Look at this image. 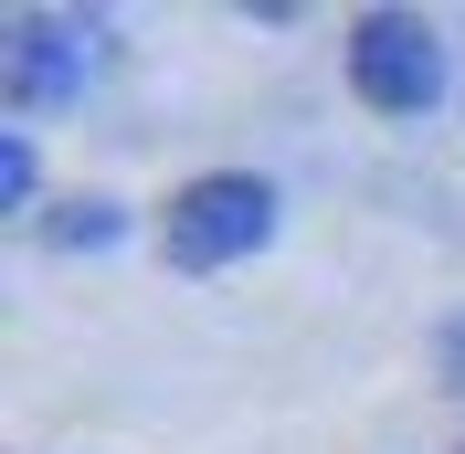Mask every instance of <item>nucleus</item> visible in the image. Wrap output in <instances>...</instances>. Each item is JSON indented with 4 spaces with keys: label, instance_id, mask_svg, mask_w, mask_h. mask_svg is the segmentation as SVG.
I'll use <instances>...</instances> for the list:
<instances>
[{
    "label": "nucleus",
    "instance_id": "f257e3e1",
    "mask_svg": "<svg viewBox=\"0 0 465 454\" xmlns=\"http://www.w3.org/2000/svg\"><path fill=\"white\" fill-rule=\"evenodd\" d=\"M275 232V191H264L254 170H202L191 191H170V212H159V254L180 264V275H223V264H243Z\"/></svg>",
    "mask_w": 465,
    "mask_h": 454
},
{
    "label": "nucleus",
    "instance_id": "f03ea898",
    "mask_svg": "<svg viewBox=\"0 0 465 454\" xmlns=\"http://www.w3.org/2000/svg\"><path fill=\"white\" fill-rule=\"evenodd\" d=\"M349 85L381 116H423L444 95V32L423 11H360L349 22Z\"/></svg>",
    "mask_w": 465,
    "mask_h": 454
},
{
    "label": "nucleus",
    "instance_id": "7ed1b4c3",
    "mask_svg": "<svg viewBox=\"0 0 465 454\" xmlns=\"http://www.w3.org/2000/svg\"><path fill=\"white\" fill-rule=\"evenodd\" d=\"M85 74H95V22H64V11H11L0 22V95L22 116L85 95Z\"/></svg>",
    "mask_w": 465,
    "mask_h": 454
},
{
    "label": "nucleus",
    "instance_id": "20e7f679",
    "mask_svg": "<svg viewBox=\"0 0 465 454\" xmlns=\"http://www.w3.org/2000/svg\"><path fill=\"white\" fill-rule=\"evenodd\" d=\"M54 243H64V254H85V243H116V201H64Z\"/></svg>",
    "mask_w": 465,
    "mask_h": 454
},
{
    "label": "nucleus",
    "instance_id": "39448f33",
    "mask_svg": "<svg viewBox=\"0 0 465 454\" xmlns=\"http://www.w3.org/2000/svg\"><path fill=\"white\" fill-rule=\"evenodd\" d=\"M22 201H32V148L0 138V212H22Z\"/></svg>",
    "mask_w": 465,
    "mask_h": 454
},
{
    "label": "nucleus",
    "instance_id": "423d86ee",
    "mask_svg": "<svg viewBox=\"0 0 465 454\" xmlns=\"http://www.w3.org/2000/svg\"><path fill=\"white\" fill-rule=\"evenodd\" d=\"M434 360H444V380L465 391V317H444V339H434Z\"/></svg>",
    "mask_w": 465,
    "mask_h": 454
}]
</instances>
